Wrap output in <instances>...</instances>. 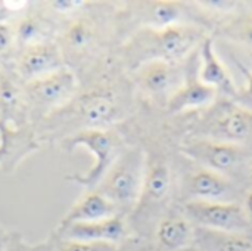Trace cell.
Wrapping results in <instances>:
<instances>
[{"mask_svg":"<svg viewBox=\"0 0 252 251\" xmlns=\"http://www.w3.org/2000/svg\"><path fill=\"white\" fill-rule=\"evenodd\" d=\"M65 67L58 43L46 41L18 50L10 68L22 83H28Z\"/></svg>","mask_w":252,"mask_h":251,"instance_id":"obj_9","label":"cell"},{"mask_svg":"<svg viewBox=\"0 0 252 251\" xmlns=\"http://www.w3.org/2000/svg\"><path fill=\"white\" fill-rule=\"evenodd\" d=\"M118 25V9L105 1H86V4L59 19L56 43L65 65L77 77L83 75L111 55L106 41Z\"/></svg>","mask_w":252,"mask_h":251,"instance_id":"obj_2","label":"cell"},{"mask_svg":"<svg viewBox=\"0 0 252 251\" xmlns=\"http://www.w3.org/2000/svg\"><path fill=\"white\" fill-rule=\"evenodd\" d=\"M16 52L18 49L10 21H0V68H10Z\"/></svg>","mask_w":252,"mask_h":251,"instance_id":"obj_23","label":"cell"},{"mask_svg":"<svg viewBox=\"0 0 252 251\" xmlns=\"http://www.w3.org/2000/svg\"><path fill=\"white\" fill-rule=\"evenodd\" d=\"M136 86L149 96H170L179 89V70L174 62L154 59L140 64L133 70Z\"/></svg>","mask_w":252,"mask_h":251,"instance_id":"obj_12","label":"cell"},{"mask_svg":"<svg viewBox=\"0 0 252 251\" xmlns=\"http://www.w3.org/2000/svg\"><path fill=\"white\" fill-rule=\"evenodd\" d=\"M78 90L80 80L68 67L24 83L31 126L35 127L49 114L68 105L75 98Z\"/></svg>","mask_w":252,"mask_h":251,"instance_id":"obj_6","label":"cell"},{"mask_svg":"<svg viewBox=\"0 0 252 251\" xmlns=\"http://www.w3.org/2000/svg\"><path fill=\"white\" fill-rule=\"evenodd\" d=\"M193 241L195 247L202 251H252V238L244 232H219L196 228Z\"/></svg>","mask_w":252,"mask_h":251,"instance_id":"obj_18","label":"cell"},{"mask_svg":"<svg viewBox=\"0 0 252 251\" xmlns=\"http://www.w3.org/2000/svg\"><path fill=\"white\" fill-rule=\"evenodd\" d=\"M217 130L223 142L236 145L247 141L252 132V112L239 107L224 112L217 123Z\"/></svg>","mask_w":252,"mask_h":251,"instance_id":"obj_21","label":"cell"},{"mask_svg":"<svg viewBox=\"0 0 252 251\" xmlns=\"http://www.w3.org/2000/svg\"><path fill=\"white\" fill-rule=\"evenodd\" d=\"M198 80L216 89L217 92L221 90L233 98L238 92L224 64L220 61L211 38H205L201 46V65H199Z\"/></svg>","mask_w":252,"mask_h":251,"instance_id":"obj_15","label":"cell"},{"mask_svg":"<svg viewBox=\"0 0 252 251\" xmlns=\"http://www.w3.org/2000/svg\"><path fill=\"white\" fill-rule=\"evenodd\" d=\"M117 215L120 213L111 204V201L106 200V197H103L97 189H90L81 194V197L68 209L58 225L96 222Z\"/></svg>","mask_w":252,"mask_h":251,"instance_id":"obj_14","label":"cell"},{"mask_svg":"<svg viewBox=\"0 0 252 251\" xmlns=\"http://www.w3.org/2000/svg\"><path fill=\"white\" fill-rule=\"evenodd\" d=\"M170 188H171V176H170V169L167 167V164L161 161H149L148 158L143 191L134 210L142 209L143 206L162 203L165 197L168 195Z\"/></svg>","mask_w":252,"mask_h":251,"instance_id":"obj_19","label":"cell"},{"mask_svg":"<svg viewBox=\"0 0 252 251\" xmlns=\"http://www.w3.org/2000/svg\"><path fill=\"white\" fill-rule=\"evenodd\" d=\"M34 244H30L18 231H7L6 244L3 251H32Z\"/></svg>","mask_w":252,"mask_h":251,"instance_id":"obj_25","label":"cell"},{"mask_svg":"<svg viewBox=\"0 0 252 251\" xmlns=\"http://www.w3.org/2000/svg\"><path fill=\"white\" fill-rule=\"evenodd\" d=\"M6 235H7V231L3 229L0 226V251L4 250V244H6Z\"/></svg>","mask_w":252,"mask_h":251,"instance_id":"obj_29","label":"cell"},{"mask_svg":"<svg viewBox=\"0 0 252 251\" xmlns=\"http://www.w3.org/2000/svg\"><path fill=\"white\" fill-rule=\"evenodd\" d=\"M224 34L227 36V38L252 50V13H247L233 19L224 28Z\"/></svg>","mask_w":252,"mask_h":251,"instance_id":"obj_22","label":"cell"},{"mask_svg":"<svg viewBox=\"0 0 252 251\" xmlns=\"http://www.w3.org/2000/svg\"><path fill=\"white\" fill-rule=\"evenodd\" d=\"M118 16L136 21L142 28L164 30L182 24L183 4L170 0L136 1L128 3V7L118 9Z\"/></svg>","mask_w":252,"mask_h":251,"instance_id":"obj_11","label":"cell"},{"mask_svg":"<svg viewBox=\"0 0 252 251\" xmlns=\"http://www.w3.org/2000/svg\"><path fill=\"white\" fill-rule=\"evenodd\" d=\"M198 4L204 6L208 10H214V12H232L238 7L239 1L235 0H207V1H198Z\"/></svg>","mask_w":252,"mask_h":251,"instance_id":"obj_27","label":"cell"},{"mask_svg":"<svg viewBox=\"0 0 252 251\" xmlns=\"http://www.w3.org/2000/svg\"><path fill=\"white\" fill-rule=\"evenodd\" d=\"M32 251H55V247H53V240L52 237L49 235V238H46L44 241L41 243H37L34 244V249Z\"/></svg>","mask_w":252,"mask_h":251,"instance_id":"obj_28","label":"cell"},{"mask_svg":"<svg viewBox=\"0 0 252 251\" xmlns=\"http://www.w3.org/2000/svg\"><path fill=\"white\" fill-rule=\"evenodd\" d=\"M245 209H247V213L252 217V192L248 194L247 197V201H245Z\"/></svg>","mask_w":252,"mask_h":251,"instance_id":"obj_30","label":"cell"},{"mask_svg":"<svg viewBox=\"0 0 252 251\" xmlns=\"http://www.w3.org/2000/svg\"><path fill=\"white\" fill-rule=\"evenodd\" d=\"M0 126L12 129L31 126L24 83L12 68H0Z\"/></svg>","mask_w":252,"mask_h":251,"instance_id":"obj_10","label":"cell"},{"mask_svg":"<svg viewBox=\"0 0 252 251\" xmlns=\"http://www.w3.org/2000/svg\"><path fill=\"white\" fill-rule=\"evenodd\" d=\"M112 56L78 77L80 90L63 108L49 114L35 127L40 143H59L86 129H112L126 117L124 90Z\"/></svg>","mask_w":252,"mask_h":251,"instance_id":"obj_1","label":"cell"},{"mask_svg":"<svg viewBox=\"0 0 252 251\" xmlns=\"http://www.w3.org/2000/svg\"><path fill=\"white\" fill-rule=\"evenodd\" d=\"M189 191L198 201L230 203L227 197L233 192L232 183L224 175L216 173L208 169H201L189 180Z\"/></svg>","mask_w":252,"mask_h":251,"instance_id":"obj_16","label":"cell"},{"mask_svg":"<svg viewBox=\"0 0 252 251\" xmlns=\"http://www.w3.org/2000/svg\"><path fill=\"white\" fill-rule=\"evenodd\" d=\"M198 38V31L183 24L164 30L140 28L121 46V56L131 70L154 59L176 62L189 55Z\"/></svg>","mask_w":252,"mask_h":251,"instance_id":"obj_3","label":"cell"},{"mask_svg":"<svg viewBox=\"0 0 252 251\" xmlns=\"http://www.w3.org/2000/svg\"><path fill=\"white\" fill-rule=\"evenodd\" d=\"M52 234L62 240L105 243L121 247L128 238V225L124 216L117 215L96 222L58 225Z\"/></svg>","mask_w":252,"mask_h":251,"instance_id":"obj_8","label":"cell"},{"mask_svg":"<svg viewBox=\"0 0 252 251\" xmlns=\"http://www.w3.org/2000/svg\"><path fill=\"white\" fill-rule=\"evenodd\" d=\"M50 237L53 240L55 251H120V247L112 244L62 240V238H56L53 234H50Z\"/></svg>","mask_w":252,"mask_h":251,"instance_id":"obj_24","label":"cell"},{"mask_svg":"<svg viewBox=\"0 0 252 251\" xmlns=\"http://www.w3.org/2000/svg\"><path fill=\"white\" fill-rule=\"evenodd\" d=\"M182 251H202V250H199V249H196V247H188V249H185V250H182Z\"/></svg>","mask_w":252,"mask_h":251,"instance_id":"obj_31","label":"cell"},{"mask_svg":"<svg viewBox=\"0 0 252 251\" xmlns=\"http://www.w3.org/2000/svg\"><path fill=\"white\" fill-rule=\"evenodd\" d=\"M217 96V90L201 83L199 80L185 81L177 90L168 98L167 109L171 114H179L183 111L201 108L210 105Z\"/></svg>","mask_w":252,"mask_h":251,"instance_id":"obj_17","label":"cell"},{"mask_svg":"<svg viewBox=\"0 0 252 251\" xmlns=\"http://www.w3.org/2000/svg\"><path fill=\"white\" fill-rule=\"evenodd\" d=\"M190 158L201 163L202 169L226 175L239 164V149L233 143L223 141H195L183 149Z\"/></svg>","mask_w":252,"mask_h":251,"instance_id":"obj_13","label":"cell"},{"mask_svg":"<svg viewBox=\"0 0 252 251\" xmlns=\"http://www.w3.org/2000/svg\"><path fill=\"white\" fill-rule=\"evenodd\" d=\"M236 105L248 112H252V74L248 75L247 84L242 90H238L235 95Z\"/></svg>","mask_w":252,"mask_h":251,"instance_id":"obj_26","label":"cell"},{"mask_svg":"<svg viewBox=\"0 0 252 251\" xmlns=\"http://www.w3.org/2000/svg\"><path fill=\"white\" fill-rule=\"evenodd\" d=\"M124 146V141L115 127L86 129L69 135L58 143V148L62 152H74L83 148L93 157V164L83 173L75 172L66 175L65 180L80 186L83 191L96 189Z\"/></svg>","mask_w":252,"mask_h":251,"instance_id":"obj_4","label":"cell"},{"mask_svg":"<svg viewBox=\"0 0 252 251\" xmlns=\"http://www.w3.org/2000/svg\"><path fill=\"white\" fill-rule=\"evenodd\" d=\"M186 216L196 222L198 228L219 232H245L247 215L235 203H214L192 200L185 206Z\"/></svg>","mask_w":252,"mask_h":251,"instance_id":"obj_7","label":"cell"},{"mask_svg":"<svg viewBox=\"0 0 252 251\" xmlns=\"http://www.w3.org/2000/svg\"><path fill=\"white\" fill-rule=\"evenodd\" d=\"M157 241L164 251H182L190 247L193 231L183 217H164L157 226Z\"/></svg>","mask_w":252,"mask_h":251,"instance_id":"obj_20","label":"cell"},{"mask_svg":"<svg viewBox=\"0 0 252 251\" xmlns=\"http://www.w3.org/2000/svg\"><path fill=\"white\" fill-rule=\"evenodd\" d=\"M146 166L148 154L143 148L124 146L96 188L124 217L133 213L140 200Z\"/></svg>","mask_w":252,"mask_h":251,"instance_id":"obj_5","label":"cell"}]
</instances>
